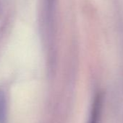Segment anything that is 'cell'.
Instances as JSON below:
<instances>
[{"label":"cell","instance_id":"cell-1","mask_svg":"<svg viewBox=\"0 0 123 123\" xmlns=\"http://www.w3.org/2000/svg\"><path fill=\"white\" fill-rule=\"evenodd\" d=\"M103 102L104 94L102 92H98L94 99L88 123H100Z\"/></svg>","mask_w":123,"mask_h":123},{"label":"cell","instance_id":"cell-2","mask_svg":"<svg viewBox=\"0 0 123 123\" xmlns=\"http://www.w3.org/2000/svg\"><path fill=\"white\" fill-rule=\"evenodd\" d=\"M5 115V101L4 94L0 92V122L4 119Z\"/></svg>","mask_w":123,"mask_h":123},{"label":"cell","instance_id":"cell-3","mask_svg":"<svg viewBox=\"0 0 123 123\" xmlns=\"http://www.w3.org/2000/svg\"><path fill=\"white\" fill-rule=\"evenodd\" d=\"M52 1H54V0H49V4H51L52 2Z\"/></svg>","mask_w":123,"mask_h":123}]
</instances>
